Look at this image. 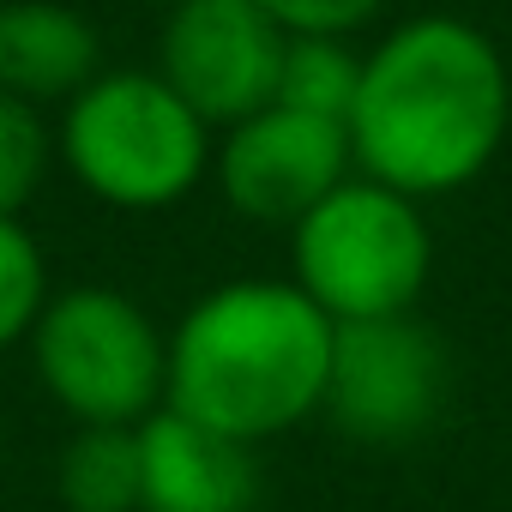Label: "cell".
Segmentation results:
<instances>
[{
  "mask_svg": "<svg viewBox=\"0 0 512 512\" xmlns=\"http://www.w3.org/2000/svg\"><path fill=\"white\" fill-rule=\"evenodd\" d=\"M31 362L43 392L79 428H139L151 410H163L169 338L133 296L109 284L49 296L31 326Z\"/></svg>",
  "mask_w": 512,
  "mask_h": 512,
  "instance_id": "obj_5",
  "label": "cell"
},
{
  "mask_svg": "<svg viewBox=\"0 0 512 512\" xmlns=\"http://www.w3.org/2000/svg\"><path fill=\"white\" fill-rule=\"evenodd\" d=\"M446 392H452V356L440 332H428L416 314L362 320L338 326L320 416H332V428L362 446H404L440 422Z\"/></svg>",
  "mask_w": 512,
  "mask_h": 512,
  "instance_id": "obj_6",
  "label": "cell"
},
{
  "mask_svg": "<svg viewBox=\"0 0 512 512\" xmlns=\"http://www.w3.org/2000/svg\"><path fill=\"white\" fill-rule=\"evenodd\" d=\"M139 7H163V13H175V7H187V0H139Z\"/></svg>",
  "mask_w": 512,
  "mask_h": 512,
  "instance_id": "obj_16",
  "label": "cell"
},
{
  "mask_svg": "<svg viewBox=\"0 0 512 512\" xmlns=\"http://www.w3.org/2000/svg\"><path fill=\"white\" fill-rule=\"evenodd\" d=\"M103 73V37L67 0H0V97L73 103Z\"/></svg>",
  "mask_w": 512,
  "mask_h": 512,
  "instance_id": "obj_10",
  "label": "cell"
},
{
  "mask_svg": "<svg viewBox=\"0 0 512 512\" xmlns=\"http://www.w3.org/2000/svg\"><path fill=\"white\" fill-rule=\"evenodd\" d=\"M284 37H356L368 31L380 13H386V0H253Z\"/></svg>",
  "mask_w": 512,
  "mask_h": 512,
  "instance_id": "obj_15",
  "label": "cell"
},
{
  "mask_svg": "<svg viewBox=\"0 0 512 512\" xmlns=\"http://www.w3.org/2000/svg\"><path fill=\"white\" fill-rule=\"evenodd\" d=\"M512 127V73L494 37L458 13H422L392 25L368 55L350 103V163L356 175L404 193L440 199L470 187Z\"/></svg>",
  "mask_w": 512,
  "mask_h": 512,
  "instance_id": "obj_1",
  "label": "cell"
},
{
  "mask_svg": "<svg viewBox=\"0 0 512 512\" xmlns=\"http://www.w3.org/2000/svg\"><path fill=\"white\" fill-rule=\"evenodd\" d=\"M338 326L290 278H235L205 290L169 332L163 410L241 446L320 416Z\"/></svg>",
  "mask_w": 512,
  "mask_h": 512,
  "instance_id": "obj_2",
  "label": "cell"
},
{
  "mask_svg": "<svg viewBox=\"0 0 512 512\" xmlns=\"http://www.w3.org/2000/svg\"><path fill=\"white\" fill-rule=\"evenodd\" d=\"M49 308V260L19 217H0V350L31 338L37 314Z\"/></svg>",
  "mask_w": 512,
  "mask_h": 512,
  "instance_id": "obj_13",
  "label": "cell"
},
{
  "mask_svg": "<svg viewBox=\"0 0 512 512\" xmlns=\"http://www.w3.org/2000/svg\"><path fill=\"white\" fill-rule=\"evenodd\" d=\"M356 79H362V55L344 37H290L284 73H278V103L320 115V121H350Z\"/></svg>",
  "mask_w": 512,
  "mask_h": 512,
  "instance_id": "obj_12",
  "label": "cell"
},
{
  "mask_svg": "<svg viewBox=\"0 0 512 512\" xmlns=\"http://www.w3.org/2000/svg\"><path fill=\"white\" fill-rule=\"evenodd\" d=\"M67 512H139V428H79L55 470Z\"/></svg>",
  "mask_w": 512,
  "mask_h": 512,
  "instance_id": "obj_11",
  "label": "cell"
},
{
  "mask_svg": "<svg viewBox=\"0 0 512 512\" xmlns=\"http://www.w3.org/2000/svg\"><path fill=\"white\" fill-rule=\"evenodd\" d=\"M350 175L356 163L344 121H320L284 103L223 127V139L211 145V181L223 205L260 229H296Z\"/></svg>",
  "mask_w": 512,
  "mask_h": 512,
  "instance_id": "obj_7",
  "label": "cell"
},
{
  "mask_svg": "<svg viewBox=\"0 0 512 512\" xmlns=\"http://www.w3.org/2000/svg\"><path fill=\"white\" fill-rule=\"evenodd\" d=\"M55 163V133L37 103L0 97V217H19Z\"/></svg>",
  "mask_w": 512,
  "mask_h": 512,
  "instance_id": "obj_14",
  "label": "cell"
},
{
  "mask_svg": "<svg viewBox=\"0 0 512 512\" xmlns=\"http://www.w3.org/2000/svg\"><path fill=\"white\" fill-rule=\"evenodd\" d=\"M139 482V512H253L260 500L253 446L175 410H151L139 422Z\"/></svg>",
  "mask_w": 512,
  "mask_h": 512,
  "instance_id": "obj_9",
  "label": "cell"
},
{
  "mask_svg": "<svg viewBox=\"0 0 512 512\" xmlns=\"http://www.w3.org/2000/svg\"><path fill=\"white\" fill-rule=\"evenodd\" d=\"M290 253H296L290 284L332 326L416 314L434 278V229L422 205L368 175H350L344 187H332L290 229Z\"/></svg>",
  "mask_w": 512,
  "mask_h": 512,
  "instance_id": "obj_4",
  "label": "cell"
},
{
  "mask_svg": "<svg viewBox=\"0 0 512 512\" xmlns=\"http://www.w3.org/2000/svg\"><path fill=\"white\" fill-rule=\"evenodd\" d=\"M55 157L115 211H163L211 175V127L157 73L115 67L61 109Z\"/></svg>",
  "mask_w": 512,
  "mask_h": 512,
  "instance_id": "obj_3",
  "label": "cell"
},
{
  "mask_svg": "<svg viewBox=\"0 0 512 512\" xmlns=\"http://www.w3.org/2000/svg\"><path fill=\"white\" fill-rule=\"evenodd\" d=\"M284 49L290 37L253 0H187V7L163 13L157 79L205 127H235L278 103Z\"/></svg>",
  "mask_w": 512,
  "mask_h": 512,
  "instance_id": "obj_8",
  "label": "cell"
}]
</instances>
